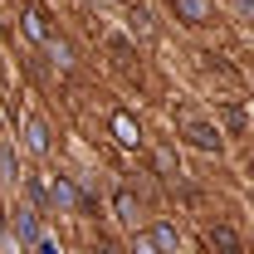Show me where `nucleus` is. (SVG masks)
Returning a JSON list of instances; mask_svg holds the SVG:
<instances>
[{"label":"nucleus","instance_id":"1","mask_svg":"<svg viewBox=\"0 0 254 254\" xmlns=\"http://www.w3.org/2000/svg\"><path fill=\"white\" fill-rule=\"evenodd\" d=\"M186 137H190V147H200V152H220V127L200 123V118H186Z\"/></svg>","mask_w":254,"mask_h":254},{"label":"nucleus","instance_id":"2","mask_svg":"<svg viewBox=\"0 0 254 254\" xmlns=\"http://www.w3.org/2000/svg\"><path fill=\"white\" fill-rule=\"evenodd\" d=\"M113 137H118V142H123V147H137V142H142V127H137V118H132V113H123V108H118V113H113Z\"/></svg>","mask_w":254,"mask_h":254},{"label":"nucleus","instance_id":"3","mask_svg":"<svg viewBox=\"0 0 254 254\" xmlns=\"http://www.w3.org/2000/svg\"><path fill=\"white\" fill-rule=\"evenodd\" d=\"M171 10H176L181 25H205L210 20V0H171Z\"/></svg>","mask_w":254,"mask_h":254},{"label":"nucleus","instance_id":"4","mask_svg":"<svg viewBox=\"0 0 254 254\" xmlns=\"http://www.w3.org/2000/svg\"><path fill=\"white\" fill-rule=\"evenodd\" d=\"M25 142H30L34 157H44V152H49V123H44V118H30V123H25Z\"/></svg>","mask_w":254,"mask_h":254},{"label":"nucleus","instance_id":"5","mask_svg":"<svg viewBox=\"0 0 254 254\" xmlns=\"http://www.w3.org/2000/svg\"><path fill=\"white\" fill-rule=\"evenodd\" d=\"M210 250L215 254H240V235H235L230 225H215V230H210Z\"/></svg>","mask_w":254,"mask_h":254},{"label":"nucleus","instance_id":"6","mask_svg":"<svg viewBox=\"0 0 254 254\" xmlns=\"http://www.w3.org/2000/svg\"><path fill=\"white\" fill-rule=\"evenodd\" d=\"M20 20H25V34H30L34 44H49V39H54V34H49V25H44V15H39V10H25Z\"/></svg>","mask_w":254,"mask_h":254},{"label":"nucleus","instance_id":"7","mask_svg":"<svg viewBox=\"0 0 254 254\" xmlns=\"http://www.w3.org/2000/svg\"><path fill=\"white\" fill-rule=\"evenodd\" d=\"M152 245H157L161 254H176V245H181V235H176V225H166V220H161L157 230H152Z\"/></svg>","mask_w":254,"mask_h":254},{"label":"nucleus","instance_id":"8","mask_svg":"<svg viewBox=\"0 0 254 254\" xmlns=\"http://www.w3.org/2000/svg\"><path fill=\"white\" fill-rule=\"evenodd\" d=\"M113 210H118V220H137V195H132V190H118V195H113Z\"/></svg>","mask_w":254,"mask_h":254},{"label":"nucleus","instance_id":"9","mask_svg":"<svg viewBox=\"0 0 254 254\" xmlns=\"http://www.w3.org/2000/svg\"><path fill=\"white\" fill-rule=\"evenodd\" d=\"M54 200H59V205H83V195H78V190H73V181H54Z\"/></svg>","mask_w":254,"mask_h":254},{"label":"nucleus","instance_id":"10","mask_svg":"<svg viewBox=\"0 0 254 254\" xmlns=\"http://www.w3.org/2000/svg\"><path fill=\"white\" fill-rule=\"evenodd\" d=\"M20 240H25V245H34V240H39V225H34V210H25V215H20Z\"/></svg>","mask_w":254,"mask_h":254},{"label":"nucleus","instance_id":"11","mask_svg":"<svg viewBox=\"0 0 254 254\" xmlns=\"http://www.w3.org/2000/svg\"><path fill=\"white\" fill-rule=\"evenodd\" d=\"M132 254H161V250L152 245V235H137V240H132Z\"/></svg>","mask_w":254,"mask_h":254},{"label":"nucleus","instance_id":"12","mask_svg":"<svg viewBox=\"0 0 254 254\" xmlns=\"http://www.w3.org/2000/svg\"><path fill=\"white\" fill-rule=\"evenodd\" d=\"M49 54H54V59H59V64H68V54H73V49H68L64 39H49Z\"/></svg>","mask_w":254,"mask_h":254},{"label":"nucleus","instance_id":"13","mask_svg":"<svg viewBox=\"0 0 254 254\" xmlns=\"http://www.w3.org/2000/svg\"><path fill=\"white\" fill-rule=\"evenodd\" d=\"M39 254H59V245H39Z\"/></svg>","mask_w":254,"mask_h":254}]
</instances>
